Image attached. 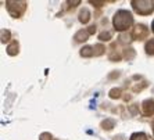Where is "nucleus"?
<instances>
[{
  "mask_svg": "<svg viewBox=\"0 0 154 140\" xmlns=\"http://www.w3.org/2000/svg\"><path fill=\"white\" fill-rule=\"evenodd\" d=\"M112 24H114L115 31L122 32V31H126L133 24V17L129 11L119 10V11H117V14L112 18Z\"/></svg>",
  "mask_w": 154,
  "mask_h": 140,
  "instance_id": "obj_1",
  "label": "nucleus"
},
{
  "mask_svg": "<svg viewBox=\"0 0 154 140\" xmlns=\"http://www.w3.org/2000/svg\"><path fill=\"white\" fill-rule=\"evenodd\" d=\"M132 7L140 15H149L154 10L153 0H132Z\"/></svg>",
  "mask_w": 154,
  "mask_h": 140,
  "instance_id": "obj_2",
  "label": "nucleus"
},
{
  "mask_svg": "<svg viewBox=\"0 0 154 140\" xmlns=\"http://www.w3.org/2000/svg\"><path fill=\"white\" fill-rule=\"evenodd\" d=\"M6 7H7L8 13H10L13 17L18 18L24 14V11L26 10V2H13V0H8L6 2Z\"/></svg>",
  "mask_w": 154,
  "mask_h": 140,
  "instance_id": "obj_3",
  "label": "nucleus"
},
{
  "mask_svg": "<svg viewBox=\"0 0 154 140\" xmlns=\"http://www.w3.org/2000/svg\"><path fill=\"white\" fill-rule=\"evenodd\" d=\"M147 35H149V28H147L146 25H143V24L136 25L132 31V38L133 39H137V40H142V39H144V38H147Z\"/></svg>",
  "mask_w": 154,
  "mask_h": 140,
  "instance_id": "obj_4",
  "label": "nucleus"
},
{
  "mask_svg": "<svg viewBox=\"0 0 154 140\" xmlns=\"http://www.w3.org/2000/svg\"><path fill=\"white\" fill-rule=\"evenodd\" d=\"M94 31H96V26H90V28L88 29H81L79 32H76L75 35V40L76 42H83V40L88 39V36L90 35V33H94Z\"/></svg>",
  "mask_w": 154,
  "mask_h": 140,
  "instance_id": "obj_5",
  "label": "nucleus"
},
{
  "mask_svg": "<svg viewBox=\"0 0 154 140\" xmlns=\"http://www.w3.org/2000/svg\"><path fill=\"white\" fill-rule=\"evenodd\" d=\"M143 112L147 117H150V115L154 114V101L153 100H146L143 103Z\"/></svg>",
  "mask_w": 154,
  "mask_h": 140,
  "instance_id": "obj_6",
  "label": "nucleus"
},
{
  "mask_svg": "<svg viewBox=\"0 0 154 140\" xmlns=\"http://www.w3.org/2000/svg\"><path fill=\"white\" fill-rule=\"evenodd\" d=\"M90 20V13L88 8H83V10H81V13H79V21L82 22V24H88V21Z\"/></svg>",
  "mask_w": 154,
  "mask_h": 140,
  "instance_id": "obj_7",
  "label": "nucleus"
},
{
  "mask_svg": "<svg viewBox=\"0 0 154 140\" xmlns=\"http://www.w3.org/2000/svg\"><path fill=\"white\" fill-rule=\"evenodd\" d=\"M81 56H82V57H92V56H94L93 47H90V46L83 47L82 50H81Z\"/></svg>",
  "mask_w": 154,
  "mask_h": 140,
  "instance_id": "obj_8",
  "label": "nucleus"
},
{
  "mask_svg": "<svg viewBox=\"0 0 154 140\" xmlns=\"http://www.w3.org/2000/svg\"><path fill=\"white\" fill-rule=\"evenodd\" d=\"M7 53L10 54V56H15V54L18 53V43L15 42V40L7 47Z\"/></svg>",
  "mask_w": 154,
  "mask_h": 140,
  "instance_id": "obj_9",
  "label": "nucleus"
},
{
  "mask_svg": "<svg viewBox=\"0 0 154 140\" xmlns=\"http://www.w3.org/2000/svg\"><path fill=\"white\" fill-rule=\"evenodd\" d=\"M129 140H149V139H147V136L144 135L143 132H136V133H133L132 136H131V139Z\"/></svg>",
  "mask_w": 154,
  "mask_h": 140,
  "instance_id": "obj_10",
  "label": "nucleus"
},
{
  "mask_svg": "<svg viewBox=\"0 0 154 140\" xmlns=\"http://www.w3.org/2000/svg\"><path fill=\"white\" fill-rule=\"evenodd\" d=\"M146 53L154 56V39H150L146 43Z\"/></svg>",
  "mask_w": 154,
  "mask_h": 140,
  "instance_id": "obj_11",
  "label": "nucleus"
},
{
  "mask_svg": "<svg viewBox=\"0 0 154 140\" xmlns=\"http://www.w3.org/2000/svg\"><path fill=\"white\" fill-rule=\"evenodd\" d=\"M93 50H94V56H101L104 53V47L101 44H97V46L93 47Z\"/></svg>",
  "mask_w": 154,
  "mask_h": 140,
  "instance_id": "obj_12",
  "label": "nucleus"
},
{
  "mask_svg": "<svg viewBox=\"0 0 154 140\" xmlns=\"http://www.w3.org/2000/svg\"><path fill=\"white\" fill-rule=\"evenodd\" d=\"M40 140H54V139L49 133H42V135H40Z\"/></svg>",
  "mask_w": 154,
  "mask_h": 140,
  "instance_id": "obj_13",
  "label": "nucleus"
},
{
  "mask_svg": "<svg viewBox=\"0 0 154 140\" xmlns=\"http://www.w3.org/2000/svg\"><path fill=\"white\" fill-rule=\"evenodd\" d=\"M119 93H121V90L119 89H112L111 93H110V96H111L112 99H115V97H119Z\"/></svg>",
  "mask_w": 154,
  "mask_h": 140,
  "instance_id": "obj_14",
  "label": "nucleus"
},
{
  "mask_svg": "<svg viewBox=\"0 0 154 140\" xmlns=\"http://www.w3.org/2000/svg\"><path fill=\"white\" fill-rule=\"evenodd\" d=\"M110 38H111V33H110V32H103L100 35V39L101 40H108Z\"/></svg>",
  "mask_w": 154,
  "mask_h": 140,
  "instance_id": "obj_15",
  "label": "nucleus"
},
{
  "mask_svg": "<svg viewBox=\"0 0 154 140\" xmlns=\"http://www.w3.org/2000/svg\"><path fill=\"white\" fill-rule=\"evenodd\" d=\"M151 29H153V32H154V21H153V24H151Z\"/></svg>",
  "mask_w": 154,
  "mask_h": 140,
  "instance_id": "obj_16",
  "label": "nucleus"
}]
</instances>
